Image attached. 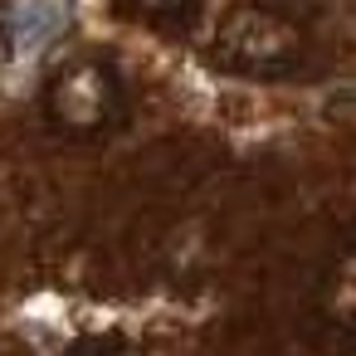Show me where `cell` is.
<instances>
[{"label": "cell", "instance_id": "obj_3", "mask_svg": "<svg viewBox=\"0 0 356 356\" xmlns=\"http://www.w3.org/2000/svg\"><path fill=\"white\" fill-rule=\"evenodd\" d=\"M317 302H322V317L341 332L356 337V239H346L327 268H322V283H317Z\"/></svg>", "mask_w": 356, "mask_h": 356}, {"label": "cell", "instance_id": "obj_4", "mask_svg": "<svg viewBox=\"0 0 356 356\" xmlns=\"http://www.w3.org/2000/svg\"><path fill=\"white\" fill-rule=\"evenodd\" d=\"M132 10H142V15H152V20H171V15H181L186 6H195V0H127Z\"/></svg>", "mask_w": 356, "mask_h": 356}, {"label": "cell", "instance_id": "obj_1", "mask_svg": "<svg viewBox=\"0 0 356 356\" xmlns=\"http://www.w3.org/2000/svg\"><path fill=\"white\" fill-rule=\"evenodd\" d=\"M210 59L244 79H278L302 59V30L283 10L244 0V6H229L215 20Z\"/></svg>", "mask_w": 356, "mask_h": 356}, {"label": "cell", "instance_id": "obj_2", "mask_svg": "<svg viewBox=\"0 0 356 356\" xmlns=\"http://www.w3.org/2000/svg\"><path fill=\"white\" fill-rule=\"evenodd\" d=\"M44 108L59 122V132H69V137H98V132H108L122 118L118 74L108 64H98V59H74V64H64L49 79Z\"/></svg>", "mask_w": 356, "mask_h": 356}]
</instances>
